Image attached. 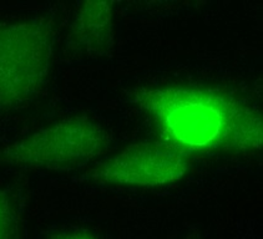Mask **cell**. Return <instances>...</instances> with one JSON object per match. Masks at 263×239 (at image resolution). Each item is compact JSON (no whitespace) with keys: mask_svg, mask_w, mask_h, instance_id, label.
<instances>
[{"mask_svg":"<svg viewBox=\"0 0 263 239\" xmlns=\"http://www.w3.org/2000/svg\"><path fill=\"white\" fill-rule=\"evenodd\" d=\"M16 238V218L11 207L10 198L0 192V239Z\"/></svg>","mask_w":263,"mask_h":239,"instance_id":"cell-6","label":"cell"},{"mask_svg":"<svg viewBox=\"0 0 263 239\" xmlns=\"http://www.w3.org/2000/svg\"><path fill=\"white\" fill-rule=\"evenodd\" d=\"M55 239H95L91 235L85 234V233H68V234H63L57 237Z\"/></svg>","mask_w":263,"mask_h":239,"instance_id":"cell-7","label":"cell"},{"mask_svg":"<svg viewBox=\"0 0 263 239\" xmlns=\"http://www.w3.org/2000/svg\"><path fill=\"white\" fill-rule=\"evenodd\" d=\"M52 48L48 33L30 22L0 25V107L28 103L48 81Z\"/></svg>","mask_w":263,"mask_h":239,"instance_id":"cell-2","label":"cell"},{"mask_svg":"<svg viewBox=\"0 0 263 239\" xmlns=\"http://www.w3.org/2000/svg\"><path fill=\"white\" fill-rule=\"evenodd\" d=\"M189 171L186 153L167 142L131 145L92 173L96 182L156 187L178 182Z\"/></svg>","mask_w":263,"mask_h":239,"instance_id":"cell-4","label":"cell"},{"mask_svg":"<svg viewBox=\"0 0 263 239\" xmlns=\"http://www.w3.org/2000/svg\"><path fill=\"white\" fill-rule=\"evenodd\" d=\"M109 142V133L98 121L75 116L44 127L9 147L3 161L33 167L77 165L100 156Z\"/></svg>","mask_w":263,"mask_h":239,"instance_id":"cell-3","label":"cell"},{"mask_svg":"<svg viewBox=\"0 0 263 239\" xmlns=\"http://www.w3.org/2000/svg\"><path fill=\"white\" fill-rule=\"evenodd\" d=\"M134 101L165 142L186 152L262 148L258 111L211 89L165 86L137 90Z\"/></svg>","mask_w":263,"mask_h":239,"instance_id":"cell-1","label":"cell"},{"mask_svg":"<svg viewBox=\"0 0 263 239\" xmlns=\"http://www.w3.org/2000/svg\"><path fill=\"white\" fill-rule=\"evenodd\" d=\"M75 35L90 52L109 50L112 42V11L107 3H85L75 22Z\"/></svg>","mask_w":263,"mask_h":239,"instance_id":"cell-5","label":"cell"}]
</instances>
